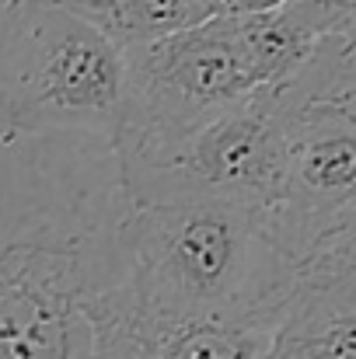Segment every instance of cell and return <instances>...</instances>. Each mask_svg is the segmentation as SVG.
<instances>
[{
    "instance_id": "cell-1",
    "label": "cell",
    "mask_w": 356,
    "mask_h": 359,
    "mask_svg": "<svg viewBox=\"0 0 356 359\" xmlns=\"http://www.w3.org/2000/svg\"><path fill=\"white\" fill-rule=\"evenodd\" d=\"M129 210L112 140L0 136V359H157L129 286Z\"/></svg>"
},
{
    "instance_id": "cell-2",
    "label": "cell",
    "mask_w": 356,
    "mask_h": 359,
    "mask_svg": "<svg viewBox=\"0 0 356 359\" xmlns=\"http://www.w3.org/2000/svg\"><path fill=\"white\" fill-rule=\"evenodd\" d=\"M122 238L143 332L161 339L189 321L279 328L297 276L262 210L228 203H133Z\"/></svg>"
},
{
    "instance_id": "cell-3",
    "label": "cell",
    "mask_w": 356,
    "mask_h": 359,
    "mask_svg": "<svg viewBox=\"0 0 356 359\" xmlns=\"http://www.w3.org/2000/svg\"><path fill=\"white\" fill-rule=\"evenodd\" d=\"M126 53L81 18L42 0L0 14V136L91 133L116 140Z\"/></svg>"
},
{
    "instance_id": "cell-4",
    "label": "cell",
    "mask_w": 356,
    "mask_h": 359,
    "mask_svg": "<svg viewBox=\"0 0 356 359\" xmlns=\"http://www.w3.org/2000/svg\"><path fill=\"white\" fill-rule=\"evenodd\" d=\"M290 88H258L175 147L122 164L133 203H228L269 213L286 189Z\"/></svg>"
},
{
    "instance_id": "cell-5",
    "label": "cell",
    "mask_w": 356,
    "mask_h": 359,
    "mask_svg": "<svg viewBox=\"0 0 356 359\" xmlns=\"http://www.w3.org/2000/svg\"><path fill=\"white\" fill-rule=\"evenodd\" d=\"M235 18H206L126 49L119 161H147L258 91Z\"/></svg>"
},
{
    "instance_id": "cell-6",
    "label": "cell",
    "mask_w": 356,
    "mask_h": 359,
    "mask_svg": "<svg viewBox=\"0 0 356 359\" xmlns=\"http://www.w3.org/2000/svg\"><path fill=\"white\" fill-rule=\"evenodd\" d=\"M265 359H356V286L297 293Z\"/></svg>"
},
{
    "instance_id": "cell-7",
    "label": "cell",
    "mask_w": 356,
    "mask_h": 359,
    "mask_svg": "<svg viewBox=\"0 0 356 359\" xmlns=\"http://www.w3.org/2000/svg\"><path fill=\"white\" fill-rule=\"evenodd\" d=\"M235 25L262 88H290L322 46V35L301 0H286L269 14L235 18Z\"/></svg>"
},
{
    "instance_id": "cell-8",
    "label": "cell",
    "mask_w": 356,
    "mask_h": 359,
    "mask_svg": "<svg viewBox=\"0 0 356 359\" xmlns=\"http://www.w3.org/2000/svg\"><path fill=\"white\" fill-rule=\"evenodd\" d=\"M42 4L63 7L67 14L81 18L122 53L203 21L192 0H42Z\"/></svg>"
},
{
    "instance_id": "cell-9",
    "label": "cell",
    "mask_w": 356,
    "mask_h": 359,
    "mask_svg": "<svg viewBox=\"0 0 356 359\" xmlns=\"http://www.w3.org/2000/svg\"><path fill=\"white\" fill-rule=\"evenodd\" d=\"M272 335V328L248 321H189L161 339L157 359H265Z\"/></svg>"
},
{
    "instance_id": "cell-10",
    "label": "cell",
    "mask_w": 356,
    "mask_h": 359,
    "mask_svg": "<svg viewBox=\"0 0 356 359\" xmlns=\"http://www.w3.org/2000/svg\"><path fill=\"white\" fill-rule=\"evenodd\" d=\"M297 102H315L356 129V63L339 53L336 39H322L304 74L290 84Z\"/></svg>"
},
{
    "instance_id": "cell-11",
    "label": "cell",
    "mask_w": 356,
    "mask_h": 359,
    "mask_svg": "<svg viewBox=\"0 0 356 359\" xmlns=\"http://www.w3.org/2000/svg\"><path fill=\"white\" fill-rule=\"evenodd\" d=\"M286 0H203V21L206 18H251V14H269L283 7Z\"/></svg>"
}]
</instances>
